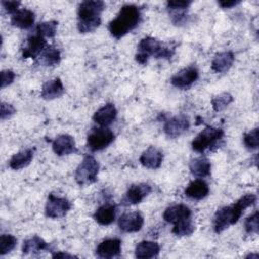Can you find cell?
Returning <instances> with one entry per match:
<instances>
[{
    "label": "cell",
    "instance_id": "cell-20",
    "mask_svg": "<svg viewBox=\"0 0 259 259\" xmlns=\"http://www.w3.org/2000/svg\"><path fill=\"white\" fill-rule=\"evenodd\" d=\"M235 61V56L231 51L221 52L214 55L211 61V70L215 73H225L230 70Z\"/></svg>",
    "mask_w": 259,
    "mask_h": 259
},
{
    "label": "cell",
    "instance_id": "cell-17",
    "mask_svg": "<svg viewBox=\"0 0 259 259\" xmlns=\"http://www.w3.org/2000/svg\"><path fill=\"white\" fill-rule=\"evenodd\" d=\"M163 157V152L161 150L151 146L142 153L140 163L148 169H158L162 165Z\"/></svg>",
    "mask_w": 259,
    "mask_h": 259
},
{
    "label": "cell",
    "instance_id": "cell-39",
    "mask_svg": "<svg viewBox=\"0 0 259 259\" xmlns=\"http://www.w3.org/2000/svg\"><path fill=\"white\" fill-rule=\"evenodd\" d=\"M52 256H53V258H73V257H75L74 255L64 253V252H56Z\"/></svg>",
    "mask_w": 259,
    "mask_h": 259
},
{
    "label": "cell",
    "instance_id": "cell-4",
    "mask_svg": "<svg viewBox=\"0 0 259 259\" xmlns=\"http://www.w3.org/2000/svg\"><path fill=\"white\" fill-rule=\"evenodd\" d=\"M175 53V48L169 45H165L159 39L146 36L142 38L138 45V53L136 54V61L145 65L148 62L150 57H154L156 59H171Z\"/></svg>",
    "mask_w": 259,
    "mask_h": 259
},
{
    "label": "cell",
    "instance_id": "cell-10",
    "mask_svg": "<svg viewBox=\"0 0 259 259\" xmlns=\"http://www.w3.org/2000/svg\"><path fill=\"white\" fill-rule=\"evenodd\" d=\"M152 192V186L148 183L133 184L126 190L121 204L123 205H135L143 201V199Z\"/></svg>",
    "mask_w": 259,
    "mask_h": 259
},
{
    "label": "cell",
    "instance_id": "cell-7",
    "mask_svg": "<svg viewBox=\"0 0 259 259\" xmlns=\"http://www.w3.org/2000/svg\"><path fill=\"white\" fill-rule=\"evenodd\" d=\"M115 139L111 130L107 126H100L93 128L87 137V147L92 151H101L107 148Z\"/></svg>",
    "mask_w": 259,
    "mask_h": 259
},
{
    "label": "cell",
    "instance_id": "cell-21",
    "mask_svg": "<svg viewBox=\"0 0 259 259\" xmlns=\"http://www.w3.org/2000/svg\"><path fill=\"white\" fill-rule=\"evenodd\" d=\"M35 15L34 12L28 8H22L18 9L10 19V22L13 26L21 28V29H27L34 23Z\"/></svg>",
    "mask_w": 259,
    "mask_h": 259
},
{
    "label": "cell",
    "instance_id": "cell-36",
    "mask_svg": "<svg viewBox=\"0 0 259 259\" xmlns=\"http://www.w3.org/2000/svg\"><path fill=\"white\" fill-rule=\"evenodd\" d=\"M15 79V73L11 70H3L1 72V88L10 85Z\"/></svg>",
    "mask_w": 259,
    "mask_h": 259
},
{
    "label": "cell",
    "instance_id": "cell-40",
    "mask_svg": "<svg viewBox=\"0 0 259 259\" xmlns=\"http://www.w3.org/2000/svg\"><path fill=\"white\" fill-rule=\"evenodd\" d=\"M250 257H251V258H253V257H254V258H258V254H255V255H254V254H250V255L247 256V258H250Z\"/></svg>",
    "mask_w": 259,
    "mask_h": 259
},
{
    "label": "cell",
    "instance_id": "cell-2",
    "mask_svg": "<svg viewBox=\"0 0 259 259\" xmlns=\"http://www.w3.org/2000/svg\"><path fill=\"white\" fill-rule=\"evenodd\" d=\"M105 8L103 1H83L79 4L77 28L81 33L94 31L101 23V13Z\"/></svg>",
    "mask_w": 259,
    "mask_h": 259
},
{
    "label": "cell",
    "instance_id": "cell-35",
    "mask_svg": "<svg viewBox=\"0 0 259 259\" xmlns=\"http://www.w3.org/2000/svg\"><path fill=\"white\" fill-rule=\"evenodd\" d=\"M0 108H1V111H0L1 120H5V119L10 118L16 112L15 107L12 104L7 103V102H1Z\"/></svg>",
    "mask_w": 259,
    "mask_h": 259
},
{
    "label": "cell",
    "instance_id": "cell-19",
    "mask_svg": "<svg viewBox=\"0 0 259 259\" xmlns=\"http://www.w3.org/2000/svg\"><path fill=\"white\" fill-rule=\"evenodd\" d=\"M65 92V87L60 78H54L44 83L40 96L46 100H53L62 96Z\"/></svg>",
    "mask_w": 259,
    "mask_h": 259
},
{
    "label": "cell",
    "instance_id": "cell-34",
    "mask_svg": "<svg viewBox=\"0 0 259 259\" xmlns=\"http://www.w3.org/2000/svg\"><path fill=\"white\" fill-rule=\"evenodd\" d=\"M245 231L249 235H256L258 233V210L246 219Z\"/></svg>",
    "mask_w": 259,
    "mask_h": 259
},
{
    "label": "cell",
    "instance_id": "cell-1",
    "mask_svg": "<svg viewBox=\"0 0 259 259\" xmlns=\"http://www.w3.org/2000/svg\"><path fill=\"white\" fill-rule=\"evenodd\" d=\"M257 196L254 193H247L231 205L223 206L217 210L213 217V230L220 234L230 226L235 225L244 210L255 204Z\"/></svg>",
    "mask_w": 259,
    "mask_h": 259
},
{
    "label": "cell",
    "instance_id": "cell-9",
    "mask_svg": "<svg viewBox=\"0 0 259 259\" xmlns=\"http://www.w3.org/2000/svg\"><path fill=\"white\" fill-rule=\"evenodd\" d=\"M190 126L189 119L186 115L179 114L175 115L166 120L164 123V133L168 138L176 139L185 133Z\"/></svg>",
    "mask_w": 259,
    "mask_h": 259
},
{
    "label": "cell",
    "instance_id": "cell-5",
    "mask_svg": "<svg viewBox=\"0 0 259 259\" xmlns=\"http://www.w3.org/2000/svg\"><path fill=\"white\" fill-rule=\"evenodd\" d=\"M99 163L91 155H87L83 158L81 163L78 165L75 172V180L81 185H90L97 180V175L99 172Z\"/></svg>",
    "mask_w": 259,
    "mask_h": 259
},
{
    "label": "cell",
    "instance_id": "cell-25",
    "mask_svg": "<svg viewBox=\"0 0 259 259\" xmlns=\"http://www.w3.org/2000/svg\"><path fill=\"white\" fill-rule=\"evenodd\" d=\"M33 149H25L14 154L9 161V167L13 170H20L27 167L33 159Z\"/></svg>",
    "mask_w": 259,
    "mask_h": 259
},
{
    "label": "cell",
    "instance_id": "cell-22",
    "mask_svg": "<svg viewBox=\"0 0 259 259\" xmlns=\"http://www.w3.org/2000/svg\"><path fill=\"white\" fill-rule=\"evenodd\" d=\"M184 193L186 196L192 199L200 200L208 195L209 187L204 180L194 179L191 182H189V184L186 186Z\"/></svg>",
    "mask_w": 259,
    "mask_h": 259
},
{
    "label": "cell",
    "instance_id": "cell-37",
    "mask_svg": "<svg viewBox=\"0 0 259 259\" xmlns=\"http://www.w3.org/2000/svg\"><path fill=\"white\" fill-rule=\"evenodd\" d=\"M1 4L7 13L13 15L19 9L21 3L19 1H2Z\"/></svg>",
    "mask_w": 259,
    "mask_h": 259
},
{
    "label": "cell",
    "instance_id": "cell-23",
    "mask_svg": "<svg viewBox=\"0 0 259 259\" xmlns=\"http://www.w3.org/2000/svg\"><path fill=\"white\" fill-rule=\"evenodd\" d=\"M160 253V246L154 241H141L135 249V256L139 259H149L157 257Z\"/></svg>",
    "mask_w": 259,
    "mask_h": 259
},
{
    "label": "cell",
    "instance_id": "cell-27",
    "mask_svg": "<svg viewBox=\"0 0 259 259\" xmlns=\"http://www.w3.org/2000/svg\"><path fill=\"white\" fill-rule=\"evenodd\" d=\"M38 64L47 67L57 66L61 62V53L54 46H47L37 58Z\"/></svg>",
    "mask_w": 259,
    "mask_h": 259
},
{
    "label": "cell",
    "instance_id": "cell-3",
    "mask_svg": "<svg viewBox=\"0 0 259 259\" xmlns=\"http://www.w3.org/2000/svg\"><path fill=\"white\" fill-rule=\"evenodd\" d=\"M141 20L140 8L134 4L123 5L115 18L108 24L110 34L119 39L132 31Z\"/></svg>",
    "mask_w": 259,
    "mask_h": 259
},
{
    "label": "cell",
    "instance_id": "cell-13",
    "mask_svg": "<svg viewBox=\"0 0 259 259\" xmlns=\"http://www.w3.org/2000/svg\"><path fill=\"white\" fill-rule=\"evenodd\" d=\"M144 225V217L139 211L125 212L118 219L120 231L125 233H135L140 231Z\"/></svg>",
    "mask_w": 259,
    "mask_h": 259
},
{
    "label": "cell",
    "instance_id": "cell-18",
    "mask_svg": "<svg viewBox=\"0 0 259 259\" xmlns=\"http://www.w3.org/2000/svg\"><path fill=\"white\" fill-rule=\"evenodd\" d=\"M117 110L113 103H106L93 114V120L100 126H108L116 118Z\"/></svg>",
    "mask_w": 259,
    "mask_h": 259
},
{
    "label": "cell",
    "instance_id": "cell-29",
    "mask_svg": "<svg viewBox=\"0 0 259 259\" xmlns=\"http://www.w3.org/2000/svg\"><path fill=\"white\" fill-rule=\"evenodd\" d=\"M194 231H195V226H194L193 222L191 221V219H188V220H185L178 224H175L172 228V233L178 237L190 236L193 234Z\"/></svg>",
    "mask_w": 259,
    "mask_h": 259
},
{
    "label": "cell",
    "instance_id": "cell-33",
    "mask_svg": "<svg viewBox=\"0 0 259 259\" xmlns=\"http://www.w3.org/2000/svg\"><path fill=\"white\" fill-rule=\"evenodd\" d=\"M243 142L246 148L249 150H256L259 146V140H258V127H255L251 130L250 132L244 134Z\"/></svg>",
    "mask_w": 259,
    "mask_h": 259
},
{
    "label": "cell",
    "instance_id": "cell-11",
    "mask_svg": "<svg viewBox=\"0 0 259 259\" xmlns=\"http://www.w3.org/2000/svg\"><path fill=\"white\" fill-rule=\"evenodd\" d=\"M198 78V70L195 66H189L181 69L171 77V84L180 89L190 87Z\"/></svg>",
    "mask_w": 259,
    "mask_h": 259
},
{
    "label": "cell",
    "instance_id": "cell-8",
    "mask_svg": "<svg viewBox=\"0 0 259 259\" xmlns=\"http://www.w3.org/2000/svg\"><path fill=\"white\" fill-rule=\"evenodd\" d=\"M71 207L72 203L70 200L65 197L58 196L54 193H50L46 203L45 212L48 218L61 219L69 212Z\"/></svg>",
    "mask_w": 259,
    "mask_h": 259
},
{
    "label": "cell",
    "instance_id": "cell-32",
    "mask_svg": "<svg viewBox=\"0 0 259 259\" xmlns=\"http://www.w3.org/2000/svg\"><path fill=\"white\" fill-rule=\"evenodd\" d=\"M17 239L13 235L3 234L0 237V255L4 256L10 253L16 246Z\"/></svg>",
    "mask_w": 259,
    "mask_h": 259
},
{
    "label": "cell",
    "instance_id": "cell-24",
    "mask_svg": "<svg viewBox=\"0 0 259 259\" xmlns=\"http://www.w3.org/2000/svg\"><path fill=\"white\" fill-rule=\"evenodd\" d=\"M116 207L113 204L105 203L99 206L93 214L94 220L101 226H108L113 223L115 219Z\"/></svg>",
    "mask_w": 259,
    "mask_h": 259
},
{
    "label": "cell",
    "instance_id": "cell-14",
    "mask_svg": "<svg viewBox=\"0 0 259 259\" xmlns=\"http://www.w3.org/2000/svg\"><path fill=\"white\" fill-rule=\"evenodd\" d=\"M53 151L58 156H67L77 152L75 140L72 136L67 134L59 135L52 144Z\"/></svg>",
    "mask_w": 259,
    "mask_h": 259
},
{
    "label": "cell",
    "instance_id": "cell-28",
    "mask_svg": "<svg viewBox=\"0 0 259 259\" xmlns=\"http://www.w3.org/2000/svg\"><path fill=\"white\" fill-rule=\"evenodd\" d=\"M48 249H49V244L38 236H33L25 240L22 245V253L24 255L37 254Z\"/></svg>",
    "mask_w": 259,
    "mask_h": 259
},
{
    "label": "cell",
    "instance_id": "cell-15",
    "mask_svg": "<svg viewBox=\"0 0 259 259\" xmlns=\"http://www.w3.org/2000/svg\"><path fill=\"white\" fill-rule=\"evenodd\" d=\"M190 218H191V209L185 204L170 205L165 209L163 213L164 221L172 225L178 224Z\"/></svg>",
    "mask_w": 259,
    "mask_h": 259
},
{
    "label": "cell",
    "instance_id": "cell-38",
    "mask_svg": "<svg viewBox=\"0 0 259 259\" xmlns=\"http://www.w3.org/2000/svg\"><path fill=\"white\" fill-rule=\"evenodd\" d=\"M218 3L223 8H231V7L236 6L237 4L241 3V1H239V0H228V1L227 0H221Z\"/></svg>",
    "mask_w": 259,
    "mask_h": 259
},
{
    "label": "cell",
    "instance_id": "cell-30",
    "mask_svg": "<svg viewBox=\"0 0 259 259\" xmlns=\"http://www.w3.org/2000/svg\"><path fill=\"white\" fill-rule=\"evenodd\" d=\"M57 27L58 22L56 20H49V21H42L36 25V33L39 35L49 38H52L57 33Z\"/></svg>",
    "mask_w": 259,
    "mask_h": 259
},
{
    "label": "cell",
    "instance_id": "cell-26",
    "mask_svg": "<svg viewBox=\"0 0 259 259\" xmlns=\"http://www.w3.org/2000/svg\"><path fill=\"white\" fill-rule=\"evenodd\" d=\"M189 169L192 175L202 178L210 175L211 170V164L209 160L205 157H197L190 161L189 163Z\"/></svg>",
    "mask_w": 259,
    "mask_h": 259
},
{
    "label": "cell",
    "instance_id": "cell-16",
    "mask_svg": "<svg viewBox=\"0 0 259 259\" xmlns=\"http://www.w3.org/2000/svg\"><path fill=\"white\" fill-rule=\"evenodd\" d=\"M121 241L117 238L105 239L96 248V255L100 258H113L120 255Z\"/></svg>",
    "mask_w": 259,
    "mask_h": 259
},
{
    "label": "cell",
    "instance_id": "cell-31",
    "mask_svg": "<svg viewBox=\"0 0 259 259\" xmlns=\"http://www.w3.org/2000/svg\"><path fill=\"white\" fill-rule=\"evenodd\" d=\"M234 101V97L229 92H223L221 94H218L212 97L211 99V106L212 109L217 112L222 111L225 109L230 103Z\"/></svg>",
    "mask_w": 259,
    "mask_h": 259
},
{
    "label": "cell",
    "instance_id": "cell-6",
    "mask_svg": "<svg viewBox=\"0 0 259 259\" xmlns=\"http://www.w3.org/2000/svg\"><path fill=\"white\" fill-rule=\"evenodd\" d=\"M224 137L222 128L213 127L210 125L205 126L192 141L191 146L195 152L203 153L207 149L215 147Z\"/></svg>",
    "mask_w": 259,
    "mask_h": 259
},
{
    "label": "cell",
    "instance_id": "cell-12",
    "mask_svg": "<svg viewBox=\"0 0 259 259\" xmlns=\"http://www.w3.org/2000/svg\"><path fill=\"white\" fill-rule=\"evenodd\" d=\"M47 46V40L44 36L38 33L31 34L26 38L25 45L22 49V57L24 59H37Z\"/></svg>",
    "mask_w": 259,
    "mask_h": 259
}]
</instances>
